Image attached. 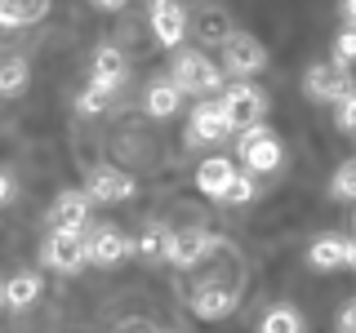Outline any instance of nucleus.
<instances>
[{
  "mask_svg": "<svg viewBox=\"0 0 356 333\" xmlns=\"http://www.w3.org/2000/svg\"><path fill=\"white\" fill-rule=\"evenodd\" d=\"M152 36L165 44V49H178L187 36V5L183 0H152Z\"/></svg>",
  "mask_w": 356,
  "mask_h": 333,
  "instance_id": "10",
  "label": "nucleus"
},
{
  "mask_svg": "<svg viewBox=\"0 0 356 333\" xmlns=\"http://www.w3.org/2000/svg\"><path fill=\"white\" fill-rule=\"evenodd\" d=\"M267 62H272L267 44H263L259 36H250V31H232L227 44H222V71L241 76V80H250V76L267 71Z\"/></svg>",
  "mask_w": 356,
  "mask_h": 333,
  "instance_id": "2",
  "label": "nucleus"
},
{
  "mask_svg": "<svg viewBox=\"0 0 356 333\" xmlns=\"http://www.w3.org/2000/svg\"><path fill=\"white\" fill-rule=\"evenodd\" d=\"M107 98H111V89H103V85L89 80L81 94H76V111H81V116H98V111L107 107Z\"/></svg>",
  "mask_w": 356,
  "mask_h": 333,
  "instance_id": "25",
  "label": "nucleus"
},
{
  "mask_svg": "<svg viewBox=\"0 0 356 333\" xmlns=\"http://www.w3.org/2000/svg\"><path fill=\"white\" fill-rule=\"evenodd\" d=\"M232 178H236V164H232L227 155H209V160H200V169H196V191L209 196V200H227Z\"/></svg>",
  "mask_w": 356,
  "mask_h": 333,
  "instance_id": "15",
  "label": "nucleus"
},
{
  "mask_svg": "<svg viewBox=\"0 0 356 333\" xmlns=\"http://www.w3.org/2000/svg\"><path fill=\"white\" fill-rule=\"evenodd\" d=\"M254 191H259V187H254V178H250V169H236V178H232V187H227V200L232 205H250L254 200Z\"/></svg>",
  "mask_w": 356,
  "mask_h": 333,
  "instance_id": "27",
  "label": "nucleus"
},
{
  "mask_svg": "<svg viewBox=\"0 0 356 333\" xmlns=\"http://www.w3.org/2000/svg\"><path fill=\"white\" fill-rule=\"evenodd\" d=\"M116 333H152V329H147V320H125Z\"/></svg>",
  "mask_w": 356,
  "mask_h": 333,
  "instance_id": "30",
  "label": "nucleus"
},
{
  "mask_svg": "<svg viewBox=\"0 0 356 333\" xmlns=\"http://www.w3.org/2000/svg\"><path fill=\"white\" fill-rule=\"evenodd\" d=\"M339 9H343V18L356 22V0H339Z\"/></svg>",
  "mask_w": 356,
  "mask_h": 333,
  "instance_id": "32",
  "label": "nucleus"
},
{
  "mask_svg": "<svg viewBox=\"0 0 356 333\" xmlns=\"http://www.w3.org/2000/svg\"><path fill=\"white\" fill-rule=\"evenodd\" d=\"M94 9H125V0H89Z\"/></svg>",
  "mask_w": 356,
  "mask_h": 333,
  "instance_id": "33",
  "label": "nucleus"
},
{
  "mask_svg": "<svg viewBox=\"0 0 356 333\" xmlns=\"http://www.w3.org/2000/svg\"><path fill=\"white\" fill-rule=\"evenodd\" d=\"M303 94L312 103H343L352 94V76L339 62H312L303 76Z\"/></svg>",
  "mask_w": 356,
  "mask_h": 333,
  "instance_id": "6",
  "label": "nucleus"
},
{
  "mask_svg": "<svg viewBox=\"0 0 356 333\" xmlns=\"http://www.w3.org/2000/svg\"><path fill=\"white\" fill-rule=\"evenodd\" d=\"M85 191L94 196V205H125V200H134L138 182H134L125 169H116V164H94Z\"/></svg>",
  "mask_w": 356,
  "mask_h": 333,
  "instance_id": "8",
  "label": "nucleus"
},
{
  "mask_svg": "<svg viewBox=\"0 0 356 333\" xmlns=\"http://www.w3.org/2000/svg\"><path fill=\"white\" fill-rule=\"evenodd\" d=\"M89 209H94V196L89 191H58L49 205V227L58 231H85L89 227Z\"/></svg>",
  "mask_w": 356,
  "mask_h": 333,
  "instance_id": "12",
  "label": "nucleus"
},
{
  "mask_svg": "<svg viewBox=\"0 0 356 333\" xmlns=\"http://www.w3.org/2000/svg\"><path fill=\"white\" fill-rule=\"evenodd\" d=\"M89 80L94 85H103L116 94L120 85L129 80V58H125V49H116V44H103V49H94V62H89Z\"/></svg>",
  "mask_w": 356,
  "mask_h": 333,
  "instance_id": "14",
  "label": "nucleus"
},
{
  "mask_svg": "<svg viewBox=\"0 0 356 333\" xmlns=\"http://www.w3.org/2000/svg\"><path fill=\"white\" fill-rule=\"evenodd\" d=\"M40 258H44V266H54V271L76 275L81 266H89L85 231H58V227H54L49 236H44V244H40Z\"/></svg>",
  "mask_w": 356,
  "mask_h": 333,
  "instance_id": "5",
  "label": "nucleus"
},
{
  "mask_svg": "<svg viewBox=\"0 0 356 333\" xmlns=\"http://www.w3.org/2000/svg\"><path fill=\"white\" fill-rule=\"evenodd\" d=\"M178 103H183V89H178L174 80H152L147 85V98H143V107H147L152 120H170Z\"/></svg>",
  "mask_w": 356,
  "mask_h": 333,
  "instance_id": "18",
  "label": "nucleus"
},
{
  "mask_svg": "<svg viewBox=\"0 0 356 333\" xmlns=\"http://www.w3.org/2000/svg\"><path fill=\"white\" fill-rule=\"evenodd\" d=\"M330 62H339V67H352L356 62V22H348V27L334 36V58Z\"/></svg>",
  "mask_w": 356,
  "mask_h": 333,
  "instance_id": "26",
  "label": "nucleus"
},
{
  "mask_svg": "<svg viewBox=\"0 0 356 333\" xmlns=\"http://www.w3.org/2000/svg\"><path fill=\"white\" fill-rule=\"evenodd\" d=\"M236 138H241L236 151H241V160H245V169H250V173L281 169V138H276L267 125H250V129H241Z\"/></svg>",
  "mask_w": 356,
  "mask_h": 333,
  "instance_id": "3",
  "label": "nucleus"
},
{
  "mask_svg": "<svg viewBox=\"0 0 356 333\" xmlns=\"http://www.w3.org/2000/svg\"><path fill=\"white\" fill-rule=\"evenodd\" d=\"M232 129L227 120V107L218 103V98H205L200 107H192V120H187V147H205V142H222Z\"/></svg>",
  "mask_w": 356,
  "mask_h": 333,
  "instance_id": "7",
  "label": "nucleus"
},
{
  "mask_svg": "<svg viewBox=\"0 0 356 333\" xmlns=\"http://www.w3.org/2000/svg\"><path fill=\"white\" fill-rule=\"evenodd\" d=\"M165 236H170V231L147 227L138 240H134V258H143V262H165Z\"/></svg>",
  "mask_w": 356,
  "mask_h": 333,
  "instance_id": "23",
  "label": "nucleus"
},
{
  "mask_svg": "<svg viewBox=\"0 0 356 333\" xmlns=\"http://www.w3.org/2000/svg\"><path fill=\"white\" fill-rule=\"evenodd\" d=\"M9 196H14V182H9V173H0V205H5Z\"/></svg>",
  "mask_w": 356,
  "mask_h": 333,
  "instance_id": "31",
  "label": "nucleus"
},
{
  "mask_svg": "<svg viewBox=\"0 0 356 333\" xmlns=\"http://www.w3.org/2000/svg\"><path fill=\"white\" fill-rule=\"evenodd\" d=\"M40 284H44V280H40L36 271H18V275H9V280L0 284V298H5L14 311H22V307H31V302L40 298Z\"/></svg>",
  "mask_w": 356,
  "mask_h": 333,
  "instance_id": "19",
  "label": "nucleus"
},
{
  "mask_svg": "<svg viewBox=\"0 0 356 333\" xmlns=\"http://www.w3.org/2000/svg\"><path fill=\"white\" fill-rule=\"evenodd\" d=\"M31 71H27V58L22 53H9V58H0V98H18L22 89H27Z\"/></svg>",
  "mask_w": 356,
  "mask_h": 333,
  "instance_id": "21",
  "label": "nucleus"
},
{
  "mask_svg": "<svg viewBox=\"0 0 356 333\" xmlns=\"http://www.w3.org/2000/svg\"><path fill=\"white\" fill-rule=\"evenodd\" d=\"M241 307V293L232 284H214V280H205V284H196L192 289V311L200 320H227L232 311Z\"/></svg>",
  "mask_w": 356,
  "mask_h": 333,
  "instance_id": "13",
  "label": "nucleus"
},
{
  "mask_svg": "<svg viewBox=\"0 0 356 333\" xmlns=\"http://www.w3.org/2000/svg\"><path fill=\"white\" fill-rule=\"evenodd\" d=\"M209 249H214V240H209L205 227H183L165 236V262H174V266H196Z\"/></svg>",
  "mask_w": 356,
  "mask_h": 333,
  "instance_id": "11",
  "label": "nucleus"
},
{
  "mask_svg": "<svg viewBox=\"0 0 356 333\" xmlns=\"http://www.w3.org/2000/svg\"><path fill=\"white\" fill-rule=\"evenodd\" d=\"M170 80L183 89V94H200V98H218V94H222V71L205 58V53H196V49L174 53Z\"/></svg>",
  "mask_w": 356,
  "mask_h": 333,
  "instance_id": "1",
  "label": "nucleus"
},
{
  "mask_svg": "<svg viewBox=\"0 0 356 333\" xmlns=\"http://www.w3.org/2000/svg\"><path fill=\"white\" fill-rule=\"evenodd\" d=\"M307 262L316 266V271H339V266H348V240L325 231V236H316L307 244Z\"/></svg>",
  "mask_w": 356,
  "mask_h": 333,
  "instance_id": "16",
  "label": "nucleus"
},
{
  "mask_svg": "<svg viewBox=\"0 0 356 333\" xmlns=\"http://www.w3.org/2000/svg\"><path fill=\"white\" fill-rule=\"evenodd\" d=\"M330 196H334V200H356V155H352V160H343L339 169H334Z\"/></svg>",
  "mask_w": 356,
  "mask_h": 333,
  "instance_id": "24",
  "label": "nucleus"
},
{
  "mask_svg": "<svg viewBox=\"0 0 356 333\" xmlns=\"http://www.w3.org/2000/svg\"><path fill=\"white\" fill-rule=\"evenodd\" d=\"M259 333H307V320H303V311L298 307H272V311H263V320H259Z\"/></svg>",
  "mask_w": 356,
  "mask_h": 333,
  "instance_id": "20",
  "label": "nucleus"
},
{
  "mask_svg": "<svg viewBox=\"0 0 356 333\" xmlns=\"http://www.w3.org/2000/svg\"><path fill=\"white\" fill-rule=\"evenodd\" d=\"M54 9V0H0V27H31Z\"/></svg>",
  "mask_w": 356,
  "mask_h": 333,
  "instance_id": "17",
  "label": "nucleus"
},
{
  "mask_svg": "<svg viewBox=\"0 0 356 333\" xmlns=\"http://www.w3.org/2000/svg\"><path fill=\"white\" fill-rule=\"evenodd\" d=\"M348 266H352V271H356V236L348 240Z\"/></svg>",
  "mask_w": 356,
  "mask_h": 333,
  "instance_id": "34",
  "label": "nucleus"
},
{
  "mask_svg": "<svg viewBox=\"0 0 356 333\" xmlns=\"http://www.w3.org/2000/svg\"><path fill=\"white\" fill-rule=\"evenodd\" d=\"M85 253H89V266H116L134 258V240L120 236L116 227H94L85 231Z\"/></svg>",
  "mask_w": 356,
  "mask_h": 333,
  "instance_id": "9",
  "label": "nucleus"
},
{
  "mask_svg": "<svg viewBox=\"0 0 356 333\" xmlns=\"http://www.w3.org/2000/svg\"><path fill=\"white\" fill-rule=\"evenodd\" d=\"M232 18L222 14V9H200L196 14V36L205 40V44H227V36H232Z\"/></svg>",
  "mask_w": 356,
  "mask_h": 333,
  "instance_id": "22",
  "label": "nucleus"
},
{
  "mask_svg": "<svg viewBox=\"0 0 356 333\" xmlns=\"http://www.w3.org/2000/svg\"><path fill=\"white\" fill-rule=\"evenodd\" d=\"M334 125H339L343 133H356V89L339 103V111H334Z\"/></svg>",
  "mask_w": 356,
  "mask_h": 333,
  "instance_id": "28",
  "label": "nucleus"
},
{
  "mask_svg": "<svg viewBox=\"0 0 356 333\" xmlns=\"http://www.w3.org/2000/svg\"><path fill=\"white\" fill-rule=\"evenodd\" d=\"M218 103L227 107V120H232L236 133L250 129V125H263V116H267V94L259 85H250V80H236L232 89H222Z\"/></svg>",
  "mask_w": 356,
  "mask_h": 333,
  "instance_id": "4",
  "label": "nucleus"
},
{
  "mask_svg": "<svg viewBox=\"0 0 356 333\" xmlns=\"http://www.w3.org/2000/svg\"><path fill=\"white\" fill-rule=\"evenodd\" d=\"M334 329H339V333H356V298H348V302L339 307V320H334Z\"/></svg>",
  "mask_w": 356,
  "mask_h": 333,
  "instance_id": "29",
  "label": "nucleus"
}]
</instances>
